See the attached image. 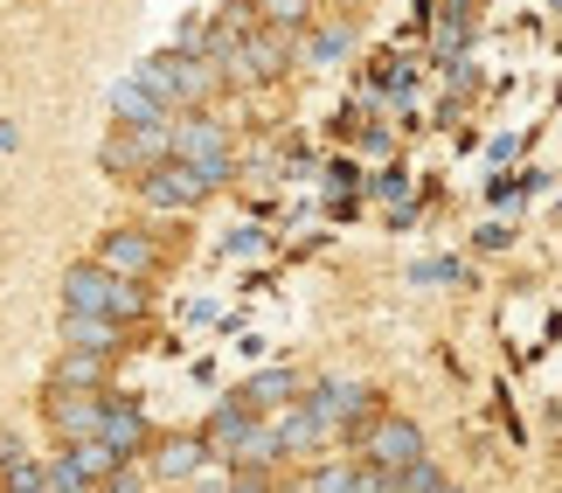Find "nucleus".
Returning a JSON list of instances; mask_svg holds the SVG:
<instances>
[{
  "mask_svg": "<svg viewBox=\"0 0 562 493\" xmlns=\"http://www.w3.org/2000/svg\"><path fill=\"white\" fill-rule=\"evenodd\" d=\"M63 306H70V313H98V320H133L139 313V285L119 278V271H104L91 257V265L63 271Z\"/></svg>",
  "mask_w": 562,
  "mask_h": 493,
  "instance_id": "1",
  "label": "nucleus"
},
{
  "mask_svg": "<svg viewBox=\"0 0 562 493\" xmlns=\"http://www.w3.org/2000/svg\"><path fill=\"white\" fill-rule=\"evenodd\" d=\"M139 83L167 104V112H175V104H202V98L215 91V63H209V56L167 49V56H146V63H139Z\"/></svg>",
  "mask_w": 562,
  "mask_h": 493,
  "instance_id": "2",
  "label": "nucleus"
},
{
  "mask_svg": "<svg viewBox=\"0 0 562 493\" xmlns=\"http://www.w3.org/2000/svg\"><path fill=\"white\" fill-rule=\"evenodd\" d=\"M424 459V432L409 417H369V432H361V466H375V473H409V466Z\"/></svg>",
  "mask_w": 562,
  "mask_h": 493,
  "instance_id": "3",
  "label": "nucleus"
},
{
  "mask_svg": "<svg viewBox=\"0 0 562 493\" xmlns=\"http://www.w3.org/2000/svg\"><path fill=\"white\" fill-rule=\"evenodd\" d=\"M175 160H188L209 188H223V181H229V133H223L209 112H194V119L175 125Z\"/></svg>",
  "mask_w": 562,
  "mask_h": 493,
  "instance_id": "4",
  "label": "nucleus"
},
{
  "mask_svg": "<svg viewBox=\"0 0 562 493\" xmlns=\"http://www.w3.org/2000/svg\"><path fill=\"white\" fill-rule=\"evenodd\" d=\"M139 195H146V209H194L209 195V181L194 175L188 160H160V167H146L139 175Z\"/></svg>",
  "mask_w": 562,
  "mask_h": 493,
  "instance_id": "5",
  "label": "nucleus"
},
{
  "mask_svg": "<svg viewBox=\"0 0 562 493\" xmlns=\"http://www.w3.org/2000/svg\"><path fill=\"white\" fill-rule=\"evenodd\" d=\"M285 63H292V42L285 35H278V29H250L244 49H236L223 70L229 77H250V83H271V77H285Z\"/></svg>",
  "mask_w": 562,
  "mask_h": 493,
  "instance_id": "6",
  "label": "nucleus"
},
{
  "mask_svg": "<svg viewBox=\"0 0 562 493\" xmlns=\"http://www.w3.org/2000/svg\"><path fill=\"white\" fill-rule=\"evenodd\" d=\"M49 417H56V432L70 438V445H91L98 438V424H104V396L98 390H56V403H49Z\"/></svg>",
  "mask_w": 562,
  "mask_h": 493,
  "instance_id": "7",
  "label": "nucleus"
},
{
  "mask_svg": "<svg viewBox=\"0 0 562 493\" xmlns=\"http://www.w3.org/2000/svg\"><path fill=\"white\" fill-rule=\"evenodd\" d=\"M98 265L119 271V278H146V271H154V237H139V229H112L104 250H98Z\"/></svg>",
  "mask_w": 562,
  "mask_h": 493,
  "instance_id": "8",
  "label": "nucleus"
},
{
  "mask_svg": "<svg viewBox=\"0 0 562 493\" xmlns=\"http://www.w3.org/2000/svg\"><path fill=\"white\" fill-rule=\"evenodd\" d=\"M139 438H146V417L133 411V403H104V424H98V445H104V452H112V459H133Z\"/></svg>",
  "mask_w": 562,
  "mask_h": 493,
  "instance_id": "9",
  "label": "nucleus"
},
{
  "mask_svg": "<svg viewBox=\"0 0 562 493\" xmlns=\"http://www.w3.org/2000/svg\"><path fill=\"white\" fill-rule=\"evenodd\" d=\"M63 340H70V355H112L119 348V320H98V313H63Z\"/></svg>",
  "mask_w": 562,
  "mask_h": 493,
  "instance_id": "10",
  "label": "nucleus"
},
{
  "mask_svg": "<svg viewBox=\"0 0 562 493\" xmlns=\"http://www.w3.org/2000/svg\"><path fill=\"white\" fill-rule=\"evenodd\" d=\"M292 396H299V376L292 369H265V376L244 382V396H236V403H244V411H285Z\"/></svg>",
  "mask_w": 562,
  "mask_h": 493,
  "instance_id": "11",
  "label": "nucleus"
},
{
  "mask_svg": "<svg viewBox=\"0 0 562 493\" xmlns=\"http://www.w3.org/2000/svg\"><path fill=\"white\" fill-rule=\"evenodd\" d=\"M112 112H119L125 125H133V133H139V125H167V104H160L154 91H146L139 77H125L119 91H112Z\"/></svg>",
  "mask_w": 562,
  "mask_h": 493,
  "instance_id": "12",
  "label": "nucleus"
},
{
  "mask_svg": "<svg viewBox=\"0 0 562 493\" xmlns=\"http://www.w3.org/2000/svg\"><path fill=\"white\" fill-rule=\"evenodd\" d=\"M202 459H209L202 438H167L160 459H154V473H160V480H194V466H202Z\"/></svg>",
  "mask_w": 562,
  "mask_h": 493,
  "instance_id": "13",
  "label": "nucleus"
},
{
  "mask_svg": "<svg viewBox=\"0 0 562 493\" xmlns=\"http://www.w3.org/2000/svg\"><path fill=\"white\" fill-rule=\"evenodd\" d=\"M319 438H327V424H319L306 403H299V411L278 424V452H319Z\"/></svg>",
  "mask_w": 562,
  "mask_h": 493,
  "instance_id": "14",
  "label": "nucleus"
},
{
  "mask_svg": "<svg viewBox=\"0 0 562 493\" xmlns=\"http://www.w3.org/2000/svg\"><path fill=\"white\" fill-rule=\"evenodd\" d=\"M348 49H355V29H348V21H334V29L306 35V63H313V70H327V63H340Z\"/></svg>",
  "mask_w": 562,
  "mask_h": 493,
  "instance_id": "15",
  "label": "nucleus"
},
{
  "mask_svg": "<svg viewBox=\"0 0 562 493\" xmlns=\"http://www.w3.org/2000/svg\"><path fill=\"white\" fill-rule=\"evenodd\" d=\"M257 14H265L278 35H292V29H306V21H313V0H257Z\"/></svg>",
  "mask_w": 562,
  "mask_h": 493,
  "instance_id": "16",
  "label": "nucleus"
},
{
  "mask_svg": "<svg viewBox=\"0 0 562 493\" xmlns=\"http://www.w3.org/2000/svg\"><path fill=\"white\" fill-rule=\"evenodd\" d=\"M409 285H465V265L459 257H424V265H409Z\"/></svg>",
  "mask_w": 562,
  "mask_h": 493,
  "instance_id": "17",
  "label": "nucleus"
},
{
  "mask_svg": "<svg viewBox=\"0 0 562 493\" xmlns=\"http://www.w3.org/2000/svg\"><path fill=\"white\" fill-rule=\"evenodd\" d=\"M42 480H49V493H83V486H91V466H83L77 452H63Z\"/></svg>",
  "mask_w": 562,
  "mask_h": 493,
  "instance_id": "18",
  "label": "nucleus"
},
{
  "mask_svg": "<svg viewBox=\"0 0 562 493\" xmlns=\"http://www.w3.org/2000/svg\"><path fill=\"white\" fill-rule=\"evenodd\" d=\"M98 376H104V361L98 355H63V369H56V390H98Z\"/></svg>",
  "mask_w": 562,
  "mask_h": 493,
  "instance_id": "19",
  "label": "nucleus"
},
{
  "mask_svg": "<svg viewBox=\"0 0 562 493\" xmlns=\"http://www.w3.org/2000/svg\"><path fill=\"white\" fill-rule=\"evenodd\" d=\"M438 486H451V480H445V473H438L430 459H417L409 473H396V493H438Z\"/></svg>",
  "mask_w": 562,
  "mask_h": 493,
  "instance_id": "20",
  "label": "nucleus"
},
{
  "mask_svg": "<svg viewBox=\"0 0 562 493\" xmlns=\"http://www.w3.org/2000/svg\"><path fill=\"white\" fill-rule=\"evenodd\" d=\"M355 473L361 466H319V473L306 480V493H355Z\"/></svg>",
  "mask_w": 562,
  "mask_h": 493,
  "instance_id": "21",
  "label": "nucleus"
},
{
  "mask_svg": "<svg viewBox=\"0 0 562 493\" xmlns=\"http://www.w3.org/2000/svg\"><path fill=\"white\" fill-rule=\"evenodd\" d=\"M369 188H375L382 202H403V195H409V175H403V167H382V175H375Z\"/></svg>",
  "mask_w": 562,
  "mask_h": 493,
  "instance_id": "22",
  "label": "nucleus"
},
{
  "mask_svg": "<svg viewBox=\"0 0 562 493\" xmlns=\"http://www.w3.org/2000/svg\"><path fill=\"white\" fill-rule=\"evenodd\" d=\"M257 244H265V237H257V229H229V244H223V250H229V257H250Z\"/></svg>",
  "mask_w": 562,
  "mask_h": 493,
  "instance_id": "23",
  "label": "nucleus"
},
{
  "mask_svg": "<svg viewBox=\"0 0 562 493\" xmlns=\"http://www.w3.org/2000/svg\"><path fill=\"white\" fill-rule=\"evenodd\" d=\"M480 244H486V250H507V244H514V229H507V223H486V229H480Z\"/></svg>",
  "mask_w": 562,
  "mask_h": 493,
  "instance_id": "24",
  "label": "nucleus"
},
{
  "mask_svg": "<svg viewBox=\"0 0 562 493\" xmlns=\"http://www.w3.org/2000/svg\"><path fill=\"white\" fill-rule=\"evenodd\" d=\"M104 493H139V473H133V466H119V473H112V486H104Z\"/></svg>",
  "mask_w": 562,
  "mask_h": 493,
  "instance_id": "25",
  "label": "nucleus"
},
{
  "mask_svg": "<svg viewBox=\"0 0 562 493\" xmlns=\"http://www.w3.org/2000/svg\"><path fill=\"white\" fill-rule=\"evenodd\" d=\"M229 493H271V486L257 480V473H236V480H229Z\"/></svg>",
  "mask_w": 562,
  "mask_h": 493,
  "instance_id": "26",
  "label": "nucleus"
},
{
  "mask_svg": "<svg viewBox=\"0 0 562 493\" xmlns=\"http://www.w3.org/2000/svg\"><path fill=\"white\" fill-rule=\"evenodd\" d=\"M8 146H14V119H0V154H8Z\"/></svg>",
  "mask_w": 562,
  "mask_h": 493,
  "instance_id": "27",
  "label": "nucleus"
},
{
  "mask_svg": "<svg viewBox=\"0 0 562 493\" xmlns=\"http://www.w3.org/2000/svg\"><path fill=\"white\" fill-rule=\"evenodd\" d=\"M417 14H424V21H430V0H417Z\"/></svg>",
  "mask_w": 562,
  "mask_h": 493,
  "instance_id": "28",
  "label": "nucleus"
},
{
  "mask_svg": "<svg viewBox=\"0 0 562 493\" xmlns=\"http://www.w3.org/2000/svg\"><path fill=\"white\" fill-rule=\"evenodd\" d=\"M549 8H555V14H562V0H549Z\"/></svg>",
  "mask_w": 562,
  "mask_h": 493,
  "instance_id": "29",
  "label": "nucleus"
},
{
  "mask_svg": "<svg viewBox=\"0 0 562 493\" xmlns=\"http://www.w3.org/2000/svg\"><path fill=\"white\" fill-rule=\"evenodd\" d=\"M438 493H459V486H438Z\"/></svg>",
  "mask_w": 562,
  "mask_h": 493,
  "instance_id": "30",
  "label": "nucleus"
}]
</instances>
